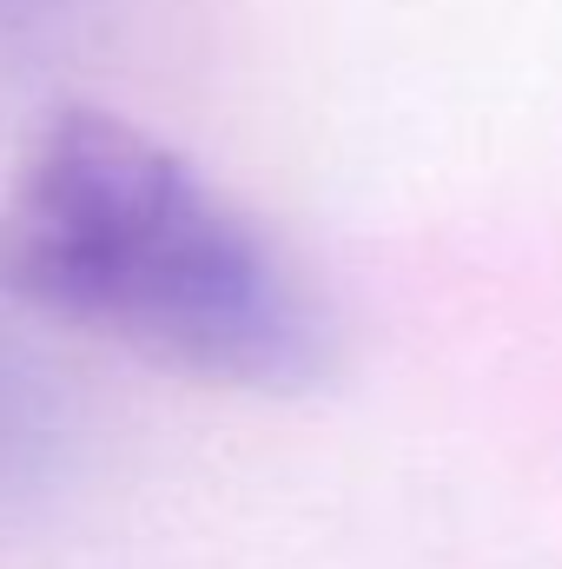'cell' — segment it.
I'll return each mask as SVG.
<instances>
[{"label":"cell","mask_w":562,"mask_h":569,"mask_svg":"<svg viewBox=\"0 0 562 569\" xmlns=\"http://www.w3.org/2000/svg\"><path fill=\"white\" fill-rule=\"evenodd\" d=\"M0 284L133 351L232 385H298L318 311L284 259L159 140L67 113L0 219Z\"/></svg>","instance_id":"obj_1"},{"label":"cell","mask_w":562,"mask_h":569,"mask_svg":"<svg viewBox=\"0 0 562 569\" xmlns=\"http://www.w3.org/2000/svg\"><path fill=\"white\" fill-rule=\"evenodd\" d=\"M53 450H60V405H53V385L0 345V503L27 497L47 470H53Z\"/></svg>","instance_id":"obj_2"},{"label":"cell","mask_w":562,"mask_h":569,"mask_svg":"<svg viewBox=\"0 0 562 569\" xmlns=\"http://www.w3.org/2000/svg\"><path fill=\"white\" fill-rule=\"evenodd\" d=\"M53 0H0V27H33V13H47Z\"/></svg>","instance_id":"obj_3"}]
</instances>
